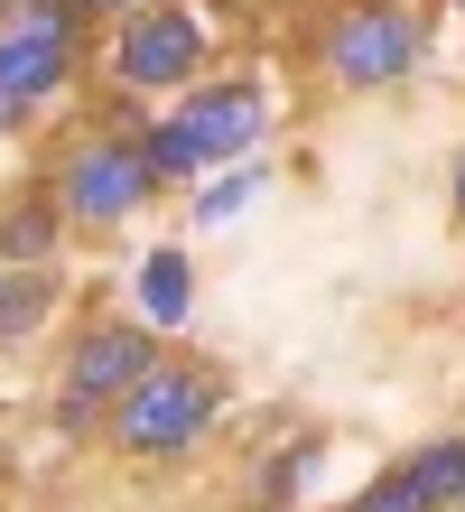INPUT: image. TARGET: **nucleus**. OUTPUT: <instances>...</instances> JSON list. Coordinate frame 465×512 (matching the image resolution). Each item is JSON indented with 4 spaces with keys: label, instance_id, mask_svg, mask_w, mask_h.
Masks as SVG:
<instances>
[{
    "label": "nucleus",
    "instance_id": "nucleus-8",
    "mask_svg": "<svg viewBox=\"0 0 465 512\" xmlns=\"http://www.w3.org/2000/svg\"><path fill=\"white\" fill-rule=\"evenodd\" d=\"M56 243H66V205H56L47 187H38V196H19L10 215H0V270H47Z\"/></svg>",
    "mask_w": 465,
    "mask_h": 512
},
{
    "label": "nucleus",
    "instance_id": "nucleus-14",
    "mask_svg": "<svg viewBox=\"0 0 465 512\" xmlns=\"http://www.w3.org/2000/svg\"><path fill=\"white\" fill-rule=\"evenodd\" d=\"M75 10H121V19H140L149 0H75Z\"/></svg>",
    "mask_w": 465,
    "mask_h": 512
},
{
    "label": "nucleus",
    "instance_id": "nucleus-2",
    "mask_svg": "<svg viewBox=\"0 0 465 512\" xmlns=\"http://www.w3.org/2000/svg\"><path fill=\"white\" fill-rule=\"evenodd\" d=\"M168 354H159V326H84V336L66 345V382H56V429H93V419H112L131 391L159 373Z\"/></svg>",
    "mask_w": 465,
    "mask_h": 512
},
{
    "label": "nucleus",
    "instance_id": "nucleus-4",
    "mask_svg": "<svg viewBox=\"0 0 465 512\" xmlns=\"http://www.w3.org/2000/svg\"><path fill=\"white\" fill-rule=\"evenodd\" d=\"M317 56H326V75L345 84V94H382V84H400L428 56V28H419V10H400V0H345V10L326 19Z\"/></svg>",
    "mask_w": 465,
    "mask_h": 512
},
{
    "label": "nucleus",
    "instance_id": "nucleus-12",
    "mask_svg": "<svg viewBox=\"0 0 465 512\" xmlns=\"http://www.w3.org/2000/svg\"><path fill=\"white\" fill-rule=\"evenodd\" d=\"M354 512H438V503L419 494V475H410V466H391L382 485H363V494H354Z\"/></svg>",
    "mask_w": 465,
    "mask_h": 512
},
{
    "label": "nucleus",
    "instance_id": "nucleus-13",
    "mask_svg": "<svg viewBox=\"0 0 465 512\" xmlns=\"http://www.w3.org/2000/svg\"><path fill=\"white\" fill-rule=\"evenodd\" d=\"M242 196H252V177H224V187H214V196H205V224H224V215H233V205H242Z\"/></svg>",
    "mask_w": 465,
    "mask_h": 512
},
{
    "label": "nucleus",
    "instance_id": "nucleus-15",
    "mask_svg": "<svg viewBox=\"0 0 465 512\" xmlns=\"http://www.w3.org/2000/svg\"><path fill=\"white\" fill-rule=\"evenodd\" d=\"M19 122H28V112H19V103H10V94H0V140H10V131H19Z\"/></svg>",
    "mask_w": 465,
    "mask_h": 512
},
{
    "label": "nucleus",
    "instance_id": "nucleus-6",
    "mask_svg": "<svg viewBox=\"0 0 465 512\" xmlns=\"http://www.w3.org/2000/svg\"><path fill=\"white\" fill-rule=\"evenodd\" d=\"M66 84H75V0H28L19 19H0V94L38 112Z\"/></svg>",
    "mask_w": 465,
    "mask_h": 512
},
{
    "label": "nucleus",
    "instance_id": "nucleus-5",
    "mask_svg": "<svg viewBox=\"0 0 465 512\" xmlns=\"http://www.w3.org/2000/svg\"><path fill=\"white\" fill-rule=\"evenodd\" d=\"M214 410H224V382L205 364H177L168 354V364L112 410V438H121V457H186V447L214 429Z\"/></svg>",
    "mask_w": 465,
    "mask_h": 512
},
{
    "label": "nucleus",
    "instance_id": "nucleus-9",
    "mask_svg": "<svg viewBox=\"0 0 465 512\" xmlns=\"http://www.w3.org/2000/svg\"><path fill=\"white\" fill-rule=\"evenodd\" d=\"M56 298H66L56 261H47V270H0V345H28V336L56 317Z\"/></svg>",
    "mask_w": 465,
    "mask_h": 512
},
{
    "label": "nucleus",
    "instance_id": "nucleus-3",
    "mask_svg": "<svg viewBox=\"0 0 465 512\" xmlns=\"http://www.w3.org/2000/svg\"><path fill=\"white\" fill-rule=\"evenodd\" d=\"M168 177H159V159H149V140L140 131H93V140H75L66 159H56V205H66V224H121V215H140L149 196H159Z\"/></svg>",
    "mask_w": 465,
    "mask_h": 512
},
{
    "label": "nucleus",
    "instance_id": "nucleus-7",
    "mask_svg": "<svg viewBox=\"0 0 465 512\" xmlns=\"http://www.w3.org/2000/svg\"><path fill=\"white\" fill-rule=\"evenodd\" d=\"M196 66H205V19L196 10L149 0L140 19H121V47H112L121 94H196Z\"/></svg>",
    "mask_w": 465,
    "mask_h": 512
},
{
    "label": "nucleus",
    "instance_id": "nucleus-17",
    "mask_svg": "<svg viewBox=\"0 0 465 512\" xmlns=\"http://www.w3.org/2000/svg\"><path fill=\"white\" fill-rule=\"evenodd\" d=\"M447 10H465V0H447Z\"/></svg>",
    "mask_w": 465,
    "mask_h": 512
},
{
    "label": "nucleus",
    "instance_id": "nucleus-10",
    "mask_svg": "<svg viewBox=\"0 0 465 512\" xmlns=\"http://www.w3.org/2000/svg\"><path fill=\"white\" fill-rule=\"evenodd\" d=\"M140 317L149 326H186V317H196V270H186L177 243H159L140 261Z\"/></svg>",
    "mask_w": 465,
    "mask_h": 512
},
{
    "label": "nucleus",
    "instance_id": "nucleus-1",
    "mask_svg": "<svg viewBox=\"0 0 465 512\" xmlns=\"http://www.w3.org/2000/svg\"><path fill=\"white\" fill-rule=\"evenodd\" d=\"M261 131H270V103H261L252 75L196 84V94H186L168 122H140L149 159H159V177H205V168H224V159H252Z\"/></svg>",
    "mask_w": 465,
    "mask_h": 512
},
{
    "label": "nucleus",
    "instance_id": "nucleus-11",
    "mask_svg": "<svg viewBox=\"0 0 465 512\" xmlns=\"http://www.w3.org/2000/svg\"><path fill=\"white\" fill-rule=\"evenodd\" d=\"M410 475H419V494L438 512H465V438H428L410 457Z\"/></svg>",
    "mask_w": 465,
    "mask_h": 512
},
{
    "label": "nucleus",
    "instance_id": "nucleus-16",
    "mask_svg": "<svg viewBox=\"0 0 465 512\" xmlns=\"http://www.w3.org/2000/svg\"><path fill=\"white\" fill-rule=\"evenodd\" d=\"M456 224H465V159H456Z\"/></svg>",
    "mask_w": 465,
    "mask_h": 512
}]
</instances>
